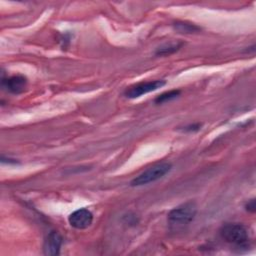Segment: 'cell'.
Segmentation results:
<instances>
[{
	"instance_id": "cell-4",
	"label": "cell",
	"mask_w": 256,
	"mask_h": 256,
	"mask_svg": "<svg viewBox=\"0 0 256 256\" xmlns=\"http://www.w3.org/2000/svg\"><path fill=\"white\" fill-rule=\"evenodd\" d=\"M165 85V81L163 80H153V81H146V82H140L135 85L130 86L125 91V96L130 99L138 98L144 94H147L149 92L155 91L158 88H161Z\"/></svg>"
},
{
	"instance_id": "cell-11",
	"label": "cell",
	"mask_w": 256,
	"mask_h": 256,
	"mask_svg": "<svg viewBox=\"0 0 256 256\" xmlns=\"http://www.w3.org/2000/svg\"><path fill=\"white\" fill-rule=\"evenodd\" d=\"M200 128H201V124L196 123V124H191V125L185 126L183 128V131H185V132H195V131L200 130Z\"/></svg>"
},
{
	"instance_id": "cell-7",
	"label": "cell",
	"mask_w": 256,
	"mask_h": 256,
	"mask_svg": "<svg viewBox=\"0 0 256 256\" xmlns=\"http://www.w3.org/2000/svg\"><path fill=\"white\" fill-rule=\"evenodd\" d=\"M2 86L13 94L22 93L27 87V79L22 75H14L6 79H2Z\"/></svg>"
},
{
	"instance_id": "cell-9",
	"label": "cell",
	"mask_w": 256,
	"mask_h": 256,
	"mask_svg": "<svg viewBox=\"0 0 256 256\" xmlns=\"http://www.w3.org/2000/svg\"><path fill=\"white\" fill-rule=\"evenodd\" d=\"M183 43L180 42H176V43H169V44H164L163 46H160L159 48H157L155 54L156 55H170L175 53L176 51H178L181 47H182Z\"/></svg>"
},
{
	"instance_id": "cell-12",
	"label": "cell",
	"mask_w": 256,
	"mask_h": 256,
	"mask_svg": "<svg viewBox=\"0 0 256 256\" xmlns=\"http://www.w3.org/2000/svg\"><path fill=\"white\" fill-rule=\"evenodd\" d=\"M245 208H246V210L249 211V212H255V210H256L255 200H254V199H251L250 201H248V203L246 204Z\"/></svg>"
},
{
	"instance_id": "cell-2",
	"label": "cell",
	"mask_w": 256,
	"mask_h": 256,
	"mask_svg": "<svg viewBox=\"0 0 256 256\" xmlns=\"http://www.w3.org/2000/svg\"><path fill=\"white\" fill-rule=\"evenodd\" d=\"M172 169V165L168 162L158 163L155 164L146 170H144L142 173H140L138 176H136L131 182V186L137 187V186H143L147 185L149 183L155 182L159 180L160 178L164 177L167 173L170 172Z\"/></svg>"
},
{
	"instance_id": "cell-5",
	"label": "cell",
	"mask_w": 256,
	"mask_h": 256,
	"mask_svg": "<svg viewBox=\"0 0 256 256\" xmlns=\"http://www.w3.org/2000/svg\"><path fill=\"white\" fill-rule=\"evenodd\" d=\"M69 224L75 229H86L93 221V214L86 208H80L72 212L68 217Z\"/></svg>"
},
{
	"instance_id": "cell-1",
	"label": "cell",
	"mask_w": 256,
	"mask_h": 256,
	"mask_svg": "<svg viewBox=\"0 0 256 256\" xmlns=\"http://www.w3.org/2000/svg\"><path fill=\"white\" fill-rule=\"evenodd\" d=\"M220 236L227 243L236 247H246L249 242V233L246 227L239 223H228L220 228Z\"/></svg>"
},
{
	"instance_id": "cell-6",
	"label": "cell",
	"mask_w": 256,
	"mask_h": 256,
	"mask_svg": "<svg viewBox=\"0 0 256 256\" xmlns=\"http://www.w3.org/2000/svg\"><path fill=\"white\" fill-rule=\"evenodd\" d=\"M62 245V237L57 231H51L44 240L43 251L45 255L56 256L60 252Z\"/></svg>"
},
{
	"instance_id": "cell-8",
	"label": "cell",
	"mask_w": 256,
	"mask_h": 256,
	"mask_svg": "<svg viewBox=\"0 0 256 256\" xmlns=\"http://www.w3.org/2000/svg\"><path fill=\"white\" fill-rule=\"evenodd\" d=\"M174 29L179 32V33H185V34H190V33H195L201 30L200 27L193 23H188V22H183V21H176L173 24Z\"/></svg>"
},
{
	"instance_id": "cell-3",
	"label": "cell",
	"mask_w": 256,
	"mask_h": 256,
	"mask_svg": "<svg viewBox=\"0 0 256 256\" xmlns=\"http://www.w3.org/2000/svg\"><path fill=\"white\" fill-rule=\"evenodd\" d=\"M197 213L195 202L189 201L173 208L168 213V220L172 225H185L190 223Z\"/></svg>"
},
{
	"instance_id": "cell-10",
	"label": "cell",
	"mask_w": 256,
	"mask_h": 256,
	"mask_svg": "<svg viewBox=\"0 0 256 256\" xmlns=\"http://www.w3.org/2000/svg\"><path fill=\"white\" fill-rule=\"evenodd\" d=\"M180 94V90H171L168 92H164L162 94H160L159 96H157L154 100V102L156 104H162L168 101H171L173 99H175L176 97H178Z\"/></svg>"
}]
</instances>
